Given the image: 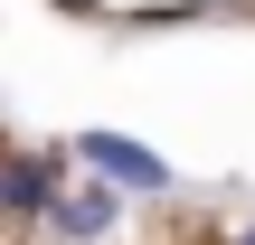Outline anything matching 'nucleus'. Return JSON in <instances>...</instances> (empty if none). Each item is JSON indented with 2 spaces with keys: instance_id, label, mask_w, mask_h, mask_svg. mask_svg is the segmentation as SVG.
<instances>
[{
  "instance_id": "obj_1",
  "label": "nucleus",
  "mask_w": 255,
  "mask_h": 245,
  "mask_svg": "<svg viewBox=\"0 0 255 245\" xmlns=\"http://www.w3.org/2000/svg\"><path fill=\"white\" fill-rule=\"evenodd\" d=\"M76 161H85L95 179H114V189H142V198H161V189L180 179L161 151H142V142H123V132H76Z\"/></svg>"
},
{
  "instance_id": "obj_2",
  "label": "nucleus",
  "mask_w": 255,
  "mask_h": 245,
  "mask_svg": "<svg viewBox=\"0 0 255 245\" xmlns=\"http://www.w3.org/2000/svg\"><path fill=\"white\" fill-rule=\"evenodd\" d=\"M104 227H114V179H76V189L57 198V236L66 245H95Z\"/></svg>"
},
{
  "instance_id": "obj_3",
  "label": "nucleus",
  "mask_w": 255,
  "mask_h": 245,
  "mask_svg": "<svg viewBox=\"0 0 255 245\" xmlns=\"http://www.w3.org/2000/svg\"><path fill=\"white\" fill-rule=\"evenodd\" d=\"M57 198H66V189H57L47 161H19V170H9V208H19V217H38V208H57Z\"/></svg>"
},
{
  "instance_id": "obj_4",
  "label": "nucleus",
  "mask_w": 255,
  "mask_h": 245,
  "mask_svg": "<svg viewBox=\"0 0 255 245\" xmlns=\"http://www.w3.org/2000/svg\"><path fill=\"white\" fill-rule=\"evenodd\" d=\"M237 245H255V236H237Z\"/></svg>"
}]
</instances>
